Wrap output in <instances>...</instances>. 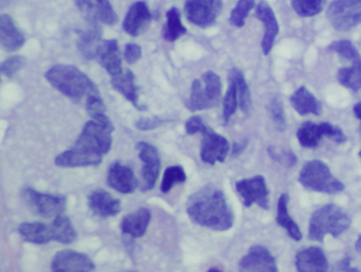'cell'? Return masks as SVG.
<instances>
[{
    "instance_id": "ba28073f",
    "label": "cell",
    "mask_w": 361,
    "mask_h": 272,
    "mask_svg": "<svg viewBox=\"0 0 361 272\" xmlns=\"http://www.w3.org/2000/svg\"><path fill=\"white\" fill-rule=\"evenodd\" d=\"M323 137L331 139L335 142L345 143L346 136L338 126L331 123L314 124L312 122H304L297 132V138L300 145L306 149H314L318 147Z\"/></svg>"
},
{
    "instance_id": "4dcf8cb0",
    "label": "cell",
    "mask_w": 361,
    "mask_h": 272,
    "mask_svg": "<svg viewBox=\"0 0 361 272\" xmlns=\"http://www.w3.org/2000/svg\"><path fill=\"white\" fill-rule=\"evenodd\" d=\"M166 23L162 30V37L166 42L173 43L185 35L187 33V29L181 23L180 12L177 8L173 7L169 9L166 11Z\"/></svg>"
},
{
    "instance_id": "d6986e66",
    "label": "cell",
    "mask_w": 361,
    "mask_h": 272,
    "mask_svg": "<svg viewBox=\"0 0 361 272\" xmlns=\"http://www.w3.org/2000/svg\"><path fill=\"white\" fill-rule=\"evenodd\" d=\"M107 183L117 192L122 194L134 193L139 185L138 179L130 166L116 161L109 166Z\"/></svg>"
},
{
    "instance_id": "f6af8a7d",
    "label": "cell",
    "mask_w": 361,
    "mask_h": 272,
    "mask_svg": "<svg viewBox=\"0 0 361 272\" xmlns=\"http://www.w3.org/2000/svg\"><path fill=\"white\" fill-rule=\"evenodd\" d=\"M166 121H168V120L162 117H158V116L151 118H140V119L135 123V126H136L137 130H152L164 125Z\"/></svg>"
},
{
    "instance_id": "ee69618b",
    "label": "cell",
    "mask_w": 361,
    "mask_h": 272,
    "mask_svg": "<svg viewBox=\"0 0 361 272\" xmlns=\"http://www.w3.org/2000/svg\"><path fill=\"white\" fill-rule=\"evenodd\" d=\"M268 153H269L270 157L276 161L280 162V163L285 164V166H293L297 163L298 159L297 156L293 154V152H279L276 147H268Z\"/></svg>"
},
{
    "instance_id": "52a82bcc",
    "label": "cell",
    "mask_w": 361,
    "mask_h": 272,
    "mask_svg": "<svg viewBox=\"0 0 361 272\" xmlns=\"http://www.w3.org/2000/svg\"><path fill=\"white\" fill-rule=\"evenodd\" d=\"M326 18L335 30L346 32L361 25V0H334Z\"/></svg>"
},
{
    "instance_id": "9c48e42d",
    "label": "cell",
    "mask_w": 361,
    "mask_h": 272,
    "mask_svg": "<svg viewBox=\"0 0 361 272\" xmlns=\"http://www.w3.org/2000/svg\"><path fill=\"white\" fill-rule=\"evenodd\" d=\"M221 0H187L185 14L191 24L200 28L213 26L221 12Z\"/></svg>"
},
{
    "instance_id": "f546056e",
    "label": "cell",
    "mask_w": 361,
    "mask_h": 272,
    "mask_svg": "<svg viewBox=\"0 0 361 272\" xmlns=\"http://www.w3.org/2000/svg\"><path fill=\"white\" fill-rule=\"evenodd\" d=\"M54 240L61 244H73L77 240L78 233L69 217L59 215L51 223Z\"/></svg>"
},
{
    "instance_id": "7402d4cb",
    "label": "cell",
    "mask_w": 361,
    "mask_h": 272,
    "mask_svg": "<svg viewBox=\"0 0 361 272\" xmlns=\"http://www.w3.org/2000/svg\"><path fill=\"white\" fill-rule=\"evenodd\" d=\"M88 206L94 214L100 217H114L121 212V200L114 198L105 190H97L88 197Z\"/></svg>"
},
{
    "instance_id": "836d02e7",
    "label": "cell",
    "mask_w": 361,
    "mask_h": 272,
    "mask_svg": "<svg viewBox=\"0 0 361 272\" xmlns=\"http://www.w3.org/2000/svg\"><path fill=\"white\" fill-rule=\"evenodd\" d=\"M185 106L191 111H204V109H213L212 103L207 97L204 89L202 80H194L192 83L191 96L185 102Z\"/></svg>"
},
{
    "instance_id": "f5cc1de1",
    "label": "cell",
    "mask_w": 361,
    "mask_h": 272,
    "mask_svg": "<svg viewBox=\"0 0 361 272\" xmlns=\"http://www.w3.org/2000/svg\"><path fill=\"white\" fill-rule=\"evenodd\" d=\"M0 1H1V6H3V7H5L6 5H8V4H9L10 1H11V0H0Z\"/></svg>"
},
{
    "instance_id": "1f68e13d",
    "label": "cell",
    "mask_w": 361,
    "mask_h": 272,
    "mask_svg": "<svg viewBox=\"0 0 361 272\" xmlns=\"http://www.w3.org/2000/svg\"><path fill=\"white\" fill-rule=\"evenodd\" d=\"M228 79L232 80L235 83L236 89H238V105H240L243 113L247 115L250 111L252 100H251L250 88H249L248 84L245 80L244 75H243L242 71L233 68L230 71Z\"/></svg>"
},
{
    "instance_id": "d590c367",
    "label": "cell",
    "mask_w": 361,
    "mask_h": 272,
    "mask_svg": "<svg viewBox=\"0 0 361 272\" xmlns=\"http://www.w3.org/2000/svg\"><path fill=\"white\" fill-rule=\"evenodd\" d=\"M327 50L335 52L341 60L345 61V62H361L360 54H359L357 48L353 45L352 42L348 41V39L334 42L327 47Z\"/></svg>"
},
{
    "instance_id": "f1b7e54d",
    "label": "cell",
    "mask_w": 361,
    "mask_h": 272,
    "mask_svg": "<svg viewBox=\"0 0 361 272\" xmlns=\"http://www.w3.org/2000/svg\"><path fill=\"white\" fill-rule=\"evenodd\" d=\"M288 194H282L279 198L278 202V212H276V223L286 230L288 235L293 240H302V233L300 231L299 225L295 223L290 215L288 213Z\"/></svg>"
},
{
    "instance_id": "3957f363",
    "label": "cell",
    "mask_w": 361,
    "mask_h": 272,
    "mask_svg": "<svg viewBox=\"0 0 361 272\" xmlns=\"http://www.w3.org/2000/svg\"><path fill=\"white\" fill-rule=\"evenodd\" d=\"M350 218L340 206L334 204H325L314 211L310 217L308 238L322 242L325 235L331 234L338 237L350 228Z\"/></svg>"
},
{
    "instance_id": "5bb4252c",
    "label": "cell",
    "mask_w": 361,
    "mask_h": 272,
    "mask_svg": "<svg viewBox=\"0 0 361 272\" xmlns=\"http://www.w3.org/2000/svg\"><path fill=\"white\" fill-rule=\"evenodd\" d=\"M103 154L90 151L84 147H71L68 151L63 152L54 160L60 168H85V166H98L102 162Z\"/></svg>"
},
{
    "instance_id": "cb8c5ba5",
    "label": "cell",
    "mask_w": 361,
    "mask_h": 272,
    "mask_svg": "<svg viewBox=\"0 0 361 272\" xmlns=\"http://www.w3.org/2000/svg\"><path fill=\"white\" fill-rule=\"evenodd\" d=\"M102 33L100 24L94 23H88V28L86 30L79 31L78 48L84 58L88 60L97 58L99 46L102 43Z\"/></svg>"
},
{
    "instance_id": "bcb514c9",
    "label": "cell",
    "mask_w": 361,
    "mask_h": 272,
    "mask_svg": "<svg viewBox=\"0 0 361 272\" xmlns=\"http://www.w3.org/2000/svg\"><path fill=\"white\" fill-rule=\"evenodd\" d=\"M142 56V50L137 44L130 43L126 46L124 49V58L130 65L136 64Z\"/></svg>"
},
{
    "instance_id": "7dc6e473",
    "label": "cell",
    "mask_w": 361,
    "mask_h": 272,
    "mask_svg": "<svg viewBox=\"0 0 361 272\" xmlns=\"http://www.w3.org/2000/svg\"><path fill=\"white\" fill-rule=\"evenodd\" d=\"M204 124L200 116H193L185 122V132L188 135L197 134L202 132Z\"/></svg>"
},
{
    "instance_id": "db71d44e",
    "label": "cell",
    "mask_w": 361,
    "mask_h": 272,
    "mask_svg": "<svg viewBox=\"0 0 361 272\" xmlns=\"http://www.w3.org/2000/svg\"><path fill=\"white\" fill-rule=\"evenodd\" d=\"M359 157L361 158V149H360V152H359Z\"/></svg>"
},
{
    "instance_id": "2e32d148",
    "label": "cell",
    "mask_w": 361,
    "mask_h": 272,
    "mask_svg": "<svg viewBox=\"0 0 361 272\" xmlns=\"http://www.w3.org/2000/svg\"><path fill=\"white\" fill-rule=\"evenodd\" d=\"M238 269L240 271H278L276 259L265 247L255 245L240 259Z\"/></svg>"
},
{
    "instance_id": "8fae6325",
    "label": "cell",
    "mask_w": 361,
    "mask_h": 272,
    "mask_svg": "<svg viewBox=\"0 0 361 272\" xmlns=\"http://www.w3.org/2000/svg\"><path fill=\"white\" fill-rule=\"evenodd\" d=\"M202 134L200 158L202 161L212 166L216 162L225 161L230 151L229 141L207 125L202 128Z\"/></svg>"
},
{
    "instance_id": "b9f144b4",
    "label": "cell",
    "mask_w": 361,
    "mask_h": 272,
    "mask_svg": "<svg viewBox=\"0 0 361 272\" xmlns=\"http://www.w3.org/2000/svg\"><path fill=\"white\" fill-rule=\"evenodd\" d=\"M269 109L272 120H274L278 130H285V128H286V118H285L284 109H283V104L280 99L274 98V100L270 103Z\"/></svg>"
},
{
    "instance_id": "d6a6232c",
    "label": "cell",
    "mask_w": 361,
    "mask_h": 272,
    "mask_svg": "<svg viewBox=\"0 0 361 272\" xmlns=\"http://www.w3.org/2000/svg\"><path fill=\"white\" fill-rule=\"evenodd\" d=\"M337 79L344 87L358 92L361 89V62L353 63L350 66L340 68Z\"/></svg>"
},
{
    "instance_id": "ffe728a7",
    "label": "cell",
    "mask_w": 361,
    "mask_h": 272,
    "mask_svg": "<svg viewBox=\"0 0 361 272\" xmlns=\"http://www.w3.org/2000/svg\"><path fill=\"white\" fill-rule=\"evenodd\" d=\"M97 58L101 66L107 71L111 78L117 77L123 73L122 58L119 46L116 39H105L100 44L97 52Z\"/></svg>"
},
{
    "instance_id": "c3c4849f",
    "label": "cell",
    "mask_w": 361,
    "mask_h": 272,
    "mask_svg": "<svg viewBox=\"0 0 361 272\" xmlns=\"http://www.w3.org/2000/svg\"><path fill=\"white\" fill-rule=\"evenodd\" d=\"M338 269L341 270V271H358L356 268L350 267V257H345L343 261H340Z\"/></svg>"
},
{
    "instance_id": "83f0119b",
    "label": "cell",
    "mask_w": 361,
    "mask_h": 272,
    "mask_svg": "<svg viewBox=\"0 0 361 272\" xmlns=\"http://www.w3.org/2000/svg\"><path fill=\"white\" fill-rule=\"evenodd\" d=\"M18 232L26 242L35 245H45L54 240L51 225L43 223H25L18 228Z\"/></svg>"
},
{
    "instance_id": "ac0fdd59",
    "label": "cell",
    "mask_w": 361,
    "mask_h": 272,
    "mask_svg": "<svg viewBox=\"0 0 361 272\" xmlns=\"http://www.w3.org/2000/svg\"><path fill=\"white\" fill-rule=\"evenodd\" d=\"M153 20L151 11L145 1H136L130 6L123 20V30L137 37L147 31Z\"/></svg>"
},
{
    "instance_id": "e0dca14e",
    "label": "cell",
    "mask_w": 361,
    "mask_h": 272,
    "mask_svg": "<svg viewBox=\"0 0 361 272\" xmlns=\"http://www.w3.org/2000/svg\"><path fill=\"white\" fill-rule=\"evenodd\" d=\"M255 18L263 24L264 35L262 39V49L264 56H268L274 47V41L278 37L280 27L274 16V10L265 0H261L255 9Z\"/></svg>"
},
{
    "instance_id": "ab89813d",
    "label": "cell",
    "mask_w": 361,
    "mask_h": 272,
    "mask_svg": "<svg viewBox=\"0 0 361 272\" xmlns=\"http://www.w3.org/2000/svg\"><path fill=\"white\" fill-rule=\"evenodd\" d=\"M228 81H229V87H228L227 94L224 98L223 118L225 124H228L232 116L235 113L238 105V89H236L235 83L232 80L228 79Z\"/></svg>"
},
{
    "instance_id": "7c38bea8",
    "label": "cell",
    "mask_w": 361,
    "mask_h": 272,
    "mask_svg": "<svg viewBox=\"0 0 361 272\" xmlns=\"http://www.w3.org/2000/svg\"><path fill=\"white\" fill-rule=\"evenodd\" d=\"M75 6L87 23L107 26L117 24V13L111 0H75Z\"/></svg>"
},
{
    "instance_id": "6da1fadb",
    "label": "cell",
    "mask_w": 361,
    "mask_h": 272,
    "mask_svg": "<svg viewBox=\"0 0 361 272\" xmlns=\"http://www.w3.org/2000/svg\"><path fill=\"white\" fill-rule=\"evenodd\" d=\"M187 213L193 223L215 231H227L234 223L233 211L225 194L215 187H204L192 194Z\"/></svg>"
},
{
    "instance_id": "816d5d0a",
    "label": "cell",
    "mask_w": 361,
    "mask_h": 272,
    "mask_svg": "<svg viewBox=\"0 0 361 272\" xmlns=\"http://www.w3.org/2000/svg\"><path fill=\"white\" fill-rule=\"evenodd\" d=\"M355 249H356V251L359 254H361V234L359 235L358 240H357L356 245H355Z\"/></svg>"
},
{
    "instance_id": "74e56055",
    "label": "cell",
    "mask_w": 361,
    "mask_h": 272,
    "mask_svg": "<svg viewBox=\"0 0 361 272\" xmlns=\"http://www.w3.org/2000/svg\"><path fill=\"white\" fill-rule=\"evenodd\" d=\"M255 7V0H238L230 14V24L236 28H243L245 26L246 18H248L249 13Z\"/></svg>"
},
{
    "instance_id": "484cf974",
    "label": "cell",
    "mask_w": 361,
    "mask_h": 272,
    "mask_svg": "<svg viewBox=\"0 0 361 272\" xmlns=\"http://www.w3.org/2000/svg\"><path fill=\"white\" fill-rule=\"evenodd\" d=\"M151 211L147 208H141L134 213L126 215L121 223V230L123 234L133 237H142L147 232L151 221Z\"/></svg>"
},
{
    "instance_id": "f907efd6",
    "label": "cell",
    "mask_w": 361,
    "mask_h": 272,
    "mask_svg": "<svg viewBox=\"0 0 361 272\" xmlns=\"http://www.w3.org/2000/svg\"><path fill=\"white\" fill-rule=\"evenodd\" d=\"M354 113L357 119L361 122V102L357 103L354 106Z\"/></svg>"
},
{
    "instance_id": "277c9868",
    "label": "cell",
    "mask_w": 361,
    "mask_h": 272,
    "mask_svg": "<svg viewBox=\"0 0 361 272\" xmlns=\"http://www.w3.org/2000/svg\"><path fill=\"white\" fill-rule=\"evenodd\" d=\"M114 130H115V126L111 120L107 117L106 113L99 116L84 125L83 130L75 141V145L90 149V151L99 152L105 155L111 149V144H113L111 134Z\"/></svg>"
},
{
    "instance_id": "681fc988",
    "label": "cell",
    "mask_w": 361,
    "mask_h": 272,
    "mask_svg": "<svg viewBox=\"0 0 361 272\" xmlns=\"http://www.w3.org/2000/svg\"><path fill=\"white\" fill-rule=\"evenodd\" d=\"M246 147L247 141H243V142L240 143H234L233 151H232V154H233L234 156L240 155V154L244 151V149Z\"/></svg>"
},
{
    "instance_id": "7bdbcfd3",
    "label": "cell",
    "mask_w": 361,
    "mask_h": 272,
    "mask_svg": "<svg viewBox=\"0 0 361 272\" xmlns=\"http://www.w3.org/2000/svg\"><path fill=\"white\" fill-rule=\"evenodd\" d=\"M86 111L92 119L106 113V106H105L100 94H94V96H90L86 99Z\"/></svg>"
},
{
    "instance_id": "30bf717a",
    "label": "cell",
    "mask_w": 361,
    "mask_h": 272,
    "mask_svg": "<svg viewBox=\"0 0 361 272\" xmlns=\"http://www.w3.org/2000/svg\"><path fill=\"white\" fill-rule=\"evenodd\" d=\"M235 187L246 208H250L253 204H257L264 210L269 209V192L264 176L257 175L251 178L243 179L236 183Z\"/></svg>"
},
{
    "instance_id": "44dd1931",
    "label": "cell",
    "mask_w": 361,
    "mask_h": 272,
    "mask_svg": "<svg viewBox=\"0 0 361 272\" xmlns=\"http://www.w3.org/2000/svg\"><path fill=\"white\" fill-rule=\"evenodd\" d=\"M295 267L301 272H324L329 269L325 253L319 247L302 249L295 256Z\"/></svg>"
},
{
    "instance_id": "7a4b0ae2",
    "label": "cell",
    "mask_w": 361,
    "mask_h": 272,
    "mask_svg": "<svg viewBox=\"0 0 361 272\" xmlns=\"http://www.w3.org/2000/svg\"><path fill=\"white\" fill-rule=\"evenodd\" d=\"M45 78L50 85L73 101L100 94L94 82L73 65H56L46 73Z\"/></svg>"
},
{
    "instance_id": "4316f807",
    "label": "cell",
    "mask_w": 361,
    "mask_h": 272,
    "mask_svg": "<svg viewBox=\"0 0 361 272\" xmlns=\"http://www.w3.org/2000/svg\"><path fill=\"white\" fill-rule=\"evenodd\" d=\"M111 83L116 92L126 97L139 111H145V107L139 105L138 87L136 85V78L132 70L128 69L121 75L114 77Z\"/></svg>"
},
{
    "instance_id": "d4e9b609",
    "label": "cell",
    "mask_w": 361,
    "mask_h": 272,
    "mask_svg": "<svg viewBox=\"0 0 361 272\" xmlns=\"http://www.w3.org/2000/svg\"><path fill=\"white\" fill-rule=\"evenodd\" d=\"M289 101H290L291 106L299 115L319 116L322 113V105H321L320 101L305 86H302L299 89L295 90L291 94Z\"/></svg>"
},
{
    "instance_id": "60d3db41",
    "label": "cell",
    "mask_w": 361,
    "mask_h": 272,
    "mask_svg": "<svg viewBox=\"0 0 361 272\" xmlns=\"http://www.w3.org/2000/svg\"><path fill=\"white\" fill-rule=\"evenodd\" d=\"M25 63H26V60H25L24 56H11V58L4 61L3 64H1V73L6 77L12 78L25 66Z\"/></svg>"
},
{
    "instance_id": "603a6c76",
    "label": "cell",
    "mask_w": 361,
    "mask_h": 272,
    "mask_svg": "<svg viewBox=\"0 0 361 272\" xmlns=\"http://www.w3.org/2000/svg\"><path fill=\"white\" fill-rule=\"evenodd\" d=\"M24 35L16 28L12 18L9 16H0V43L1 47L8 52H14L20 50L24 46Z\"/></svg>"
},
{
    "instance_id": "f35d334b",
    "label": "cell",
    "mask_w": 361,
    "mask_h": 272,
    "mask_svg": "<svg viewBox=\"0 0 361 272\" xmlns=\"http://www.w3.org/2000/svg\"><path fill=\"white\" fill-rule=\"evenodd\" d=\"M185 181H187V174H185L183 166H169L164 171L160 189H161L162 193H169L176 183H185Z\"/></svg>"
},
{
    "instance_id": "5b68a950",
    "label": "cell",
    "mask_w": 361,
    "mask_h": 272,
    "mask_svg": "<svg viewBox=\"0 0 361 272\" xmlns=\"http://www.w3.org/2000/svg\"><path fill=\"white\" fill-rule=\"evenodd\" d=\"M299 183L312 192L336 194L343 191L344 185L333 176L329 166L321 160L306 162L299 174Z\"/></svg>"
},
{
    "instance_id": "4fadbf2b",
    "label": "cell",
    "mask_w": 361,
    "mask_h": 272,
    "mask_svg": "<svg viewBox=\"0 0 361 272\" xmlns=\"http://www.w3.org/2000/svg\"><path fill=\"white\" fill-rule=\"evenodd\" d=\"M139 158L143 162L142 179L143 185L141 191L147 192L154 189L157 183L161 168V160L159 153L154 145L147 142H139L137 144Z\"/></svg>"
},
{
    "instance_id": "e575fe53",
    "label": "cell",
    "mask_w": 361,
    "mask_h": 272,
    "mask_svg": "<svg viewBox=\"0 0 361 272\" xmlns=\"http://www.w3.org/2000/svg\"><path fill=\"white\" fill-rule=\"evenodd\" d=\"M202 80L207 97L212 103L213 107L217 106L221 101V88H223L221 78L213 71H207L202 75Z\"/></svg>"
},
{
    "instance_id": "8d00e7d4",
    "label": "cell",
    "mask_w": 361,
    "mask_h": 272,
    "mask_svg": "<svg viewBox=\"0 0 361 272\" xmlns=\"http://www.w3.org/2000/svg\"><path fill=\"white\" fill-rule=\"evenodd\" d=\"M325 0H291V8L301 18H312L324 9Z\"/></svg>"
},
{
    "instance_id": "9a60e30c",
    "label": "cell",
    "mask_w": 361,
    "mask_h": 272,
    "mask_svg": "<svg viewBox=\"0 0 361 272\" xmlns=\"http://www.w3.org/2000/svg\"><path fill=\"white\" fill-rule=\"evenodd\" d=\"M51 269L56 272L92 271L96 269L94 261L84 253L73 250H62L54 255Z\"/></svg>"
},
{
    "instance_id": "8992f818",
    "label": "cell",
    "mask_w": 361,
    "mask_h": 272,
    "mask_svg": "<svg viewBox=\"0 0 361 272\" xmlns=\"http://www.w3.org/2000/svg\"><path fill=\"white\" fill-rule=\"evenodd\" d=\"M22 197L35 214L44 218H56L66 210L67 198L63 195L41 193L32 187H25Z\"/></svg>"
}]
</instances>
